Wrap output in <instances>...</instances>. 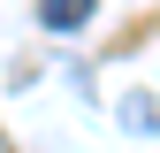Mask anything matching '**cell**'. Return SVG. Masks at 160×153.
I'll use <instances>...</instances> for the list:
<instances>
[{"label":"cell","instance_id":"cell-1","mask_svg":"<svg viewBox=\"0 0 160 153\" xmlns=\"http://www.w3.org/2000/svg\"><path fill=\"white\" fill-rule=\"evenodd\" d=\"M38 15H46V31H84L92 0H38Z\"/></svg>","mask_w":160,"mask_h":153},{"label":"cell","instance_id":"cell-2","mask_svg":"<svg viewBox=\"0 0 160 153\" xmlns=\"http://www.w3.org/2000/svg\"><path fill=\"white\" fill-rule=\"evenodd\" d=\"M122 123H130V130H137V138H145V130H152V92H137V100H130V107H122Z\"/></svg>","mask_w":160,"mask_h":153}]
</instances>
